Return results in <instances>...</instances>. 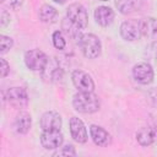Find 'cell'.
Wrapping results in <instances>:
<instances>
[{
    "instance_id": "obj_12",
    "label": "cell",
    "mask_w": 157,
    "mask_h": 157,
    "mask_svg": "<svg viewBox=\"0 0 157 157\" xmlns=\"http://www.w3.org/2000/svg\"><path fill=\"white\" fill-rule=\"evenodd\" d=\"M39 124H40L42 130H60L63 120L58 112L48 110L42 114Z\"/></svg>"
},
{
    "instance_id": "obj_28",
    "label": "cell",
    "mask_w": 157,
    "mask_h": 157,
    "mask_svg": "<svg viewBox=\"0 0 157 157\" xmlns=\"http://www.w3.org/2000/svg\"><path fill=\"white\" fill-rule=\"evenodd\" d=\"M23 2V0H10V6L11 7H18L21 6Z\"/></svg>"
},
{
    "instance_id": "obj_10",
    "label": "cell",
    "mask_w": 157,
    "mask_h": 157,
    "mask_svg": "<svg viewBox=\"0 0 157 157\" xmlns=\"http://www.w3.org/2000/svg\"><path fill=\"white\" fill-rule=\"evenodd\" d=\"M69 129H70L71 137L76 142H78V144H86L87 142V140H88L87 129L80 118L71 117L69 120Z\"/></svg>"
},
{
    "instance_id": "obj_1",
    "label": "cell",
    "mask_w": 157,
    "mask_h": 157,
    "mask_svg": "<svg viewBox=\"0 0 157 157\" xmlns=\"http://www.w3.org/2000/svg\"><path fill=\"white\" fill-rule=\"evenodd\" d=\"M72 107L78 113L92 114L99 110L101 102L98 96L93 92H77L72 97Z\"/></svg>"
},
{
    "instance_id": "obj_26",
    "label": "cell",
    "mask_w": 157,
    "mask_h": 157,
    "mask_svg": "<svg viewBox=\"0 0 157 157\" xmlns=\"http://www.w3.org/2000/svg\"><path fill=\"white\" fill-rule=\"evenodd\" d=\"M0 64H1V67H0L1 77L4 78V77H6V76L9 75V72H10V64H9L4 58L0 59Z\"/></svg>"
},
{
    "instance_id": "obj_21",
    "label": "cell",
    "mask_w": 157,
    "mask_h": 157,
    "mask_svg": "<svg viewBox=\"0 0 157 157\" xmlns=\"http://www.w3.org/2000/svg\"><path fill=\"white\" fill-rule=\"evenodd\" d=\"M52 42H53V45L56 49H59V50H63L66 47V38H65V36H64V33L61 31L53 32V34H52Z\"/></svg>"
},
{
    "instance_id": "obj_25",
    "label": "cell",
    "mask_w": 157,
    "mask_h": 157,
    "mask_svg": "<svg viewBox=\"0 0 157 157\" xmlns=\"http://www.w3.org/2000/svg\"><path fill=\"white\" fill-rule=\"evenodd\" d=\"M147 99L152 107L157 108V88H150L147 91Z\"/></svg>"
},
{
    "instance_id": "obj_7",
    "label": "cell",
    "mask_w": 157,
    "mask_h": 157,
    "mask_svg": "<svg viewBox=\"0 0 157 157\" xmlns=\"http://www.w3.org/2000/svg\"><path fill=\"white\" fill-rule=\"evenodd\" d=\"M71 80L74 86L77 88L78 92H93L94 91V82L90 74L83 70H75L71 74Z\"/></svg>"
},
{
    "instance_id": "obj_15",
    "label": "cell",
    "mask_w": 157,
    "mask_h": 157,
    "mask_svg": "<svg viewBox=\"0 0 157 157\" xmlns=\"http://www.w3.org/2000/svg\"><path fill=\"white\" fill-rule=\"evenodd\" d=\"M140 28L141 36L147 39H157V18L155 17H144L140 20Z\"/></svg>"
},
{
    "instance_id": "obj_18",
    "label": "cell",
    "mask_w": 157,
    "mask_h": 157,
    "mask_svg": "<svg viewBox=\"0 0 157 157\" xmlns=\"http://www.w3.org/2000/svg\"><path fill=\"white\" fill-rule=\"evenodd\" d=\"M61 26H63V31H61V32L65 33V34H66L69 38H71L72 40L77 42V44H78L80 38H81V36H82V33H81V28H78L77 26H75L67 17L64 18Z\"/></svg>"
},
{
    "instance_id": "obj_17",
    "label": "cell",
    "mask_w": 157,
    "mask_h": 157,
    "mask_svg": "<svg viewBox=\"0 0 157 157\" xmlns=\"http://www.w3.org/2000/svg\"><path fill=\"white\" fill-rule=\"evenodd\" d=\"M31 126H32V117L28 112H20L16 118H15V121H13V128H15V131L17 134H27L29 130H31Z\"/></svg>"
},
{
    "instance_id": "obj_8",
    "label": "cell",
    "mask_w": 157,
    "mask_h": 157,
    "mask_svg": "<svg viewBox=\"0 0 157 157\" xmlns=\"http://www.w3.org/2000/svg\"><path fill=\"white\" fill-rule=\"evenodd\" d=\"M64 142V135L60 130H43L40 134V145L44 150H58Z\"/></svg>"
},
{
    "instance_id": "obj_30",
    "label": "cell",
    "mask_w": 157,
    "mask_h": 157,
    "mask_svg": "<svg viewBox=\"0 0 157 157\" xmlns=\"http://www.w3.org/2000/svg\"><path fill=\"white\" fill-rule=\"evenodd\" d=\"M101 1H108V0H101Z\"/></svg>"
},
{
    "instance_id": "obj_19",
    "label": "cell",
    "mask_w": 157,
    "mask_h": 157,
    "mask_svg": "<svg viewBox=\"0 0 157 157\" xmlns=\"http://www.w3.org/2000/svg\"><path fill=\"white\" fill-rule=\"evenodd\" d=\"M118 11L123 15H129L140 7V0H114Z\"/></svg>"
},
{
    "instance_id": "obj_29",
    "label": "cell",
    "mask_w": 157,
    "mask_h": 157,
    "mask_svg": "<svg viewBox=\"0 0 157 157\" xmlns=\"http://www.w3.org/2000/svg\"><path fill=\"white\" fill-rule=\"evenodd\" d=\"M53 1H54V2H56V4H60V5H61V4H64L66 0H53Z\"/></svg>"
},
{
    "instance_id": "obj_4",
    "label": "cell",
    "mask_w": 157,
    "mask_h": 157,
    "mask_svg": "<svg viewBox=\"0 0 157 157\" xmlns=\"http://www.w3.org/2000/svg\"><path fill=\"white\" fill-rule=\"evenodd\" d=\"M66 17L78 28L83 29L88 25V13L83 5L80 2H72L66 9Z\"/></svg>"
},
{
    "instance_id": "obj_14",
    "label": "cell",
    "mask_w": 157,
    "mask_h": 157,
    "mask_svg": "<svg viewBox=\"0 0 157 157\" xmlns=\"http://www.w3.org/2000/svg\"><path fill=\"white\" fill-rule=\"evenodd\" d=\"M136 141L145 147L157 144V128L156 126L141 128L136 132Z\"/></svg>"
},
{
    "instance_id": "obj_6",
    "label": "cell",
    "mask_w": 157,
    "mask_h": 157,
    "mask_svg": "<svg viewBox=\"0 0 157 157\" xmlns=\"http://www.w3.org/2000/svg\"><path fill=\"white\" fill-rule=\"evenodd\" d=\"M6 99L16 109H23L28 105V94L23 87H10L6 91Z\"/></svg>"
},
{
    "instance_id": "obj_9",
    "label": "cell",
    "mask_w": 157,
    "mask_h": 157,
    "mask_svg": "<svg viewBox=\"0 0 157 157\" xmlns=\"http://www.w3.org/2000/svg\"><path fill=\"white\" fill-rule=\"evenodd\" d=\"M120 36L126 42L139 40L141 37L140 21L137 20H126L120 25Z\"/></svg>"
},
{
    "instance_id": "obj_23",
    "label": "cell",
    "mask_w": 157,
    "mask_h": 157,
    "mask_svg": "<svg viewBox=\"0 0 157 157\" xmlns=\"http://www.w3.org/2000/svg\"><path fill=\"white\" fill-rule=\"evenodd\" d=\"M53 156H76V151L72 145H65V146L61 145L53 153Z\"/></svg>"
},
{
    "instance_id": "obj_22",
    "label": "cell",
    "mask_w": 157,
    "mask_h": 157,
    "mask_svg": "<svg viewBox=\"0 0 157 157\" xmlns=\"http://www.w3.org/2000/svg\"><path fill=\"white\" fill-rule=\"evenodd\" d=\"M13 45V40L11 37L9 36H5V34H1L0 36V53L1 54H5L7 53Z\"/></svg>"
},
{
    "instance_id": "obj_27",
    "label": "cell",
    "mask_w": 157,
    "mask_h": 157,
    "mask_svg": "<svg viewBox=\"0 0 157 157\" xmlns=\"http://www.w3.org/2000/svg\"><path fill=\"white\" fill-rule=\"evenodd\" d=\"M9 22H10V13H7L6 10H2L1 11V27H6Z\"/></svg>"
},
{
    "instance_id": "obj_20",
    "label": "cell",
    "mask_w": 157,
    "mask_h": 157,
    "mask_svg": "<svg viewBox=\"0 0 157 157\" xmlns=\"http://www.w3.org/2000/svg\"><path fill=\"white\" fill-rule=\"evenodd\" d=\"M58 15V11L54 6L52 5H48V4H44L40 6L39 9V12H38V16H39V20L44 23H48V22H52Z\"/></svg>"
},
{
    "instance_id": "obj_24",
    "label": "cell",
    "mask_w": 157,
    "mask_h": 157,
    "mask_svg": "<svg viewBox=\"0 0 157 157\" xmlns=\"http://www.w3.org/2000/svg\"><path fill=\"white\" fill-rule=\"evenodd\" d=\"M148 56H150V60L153 61L155 65H157V40H153L150 45H148Z\"/></svg>"
},
{
    "instance_id": "obj_5",
    "label": "cell",
    "mask_w": 157,
    "mask_h": 157,
    "mask_svg": "<svg viewBox=\"0 0 157 157\" xmlns=\"http://www.w3.org/2000/svg\"><path fill=\"white\" fill-rule=\"evenodd\" d=\"M132 77L140 85H150L155 78V71L150 63L141 61L132 66Z\"/></svg>"
},
{
    "instance_id": "obj_2",
    "label": "cell",
    "mask_w": 157,
    "mask_h": 157,
    "mask_svg": "<svg viewBox=\"0 0 157 157\" xmlns=\"http://www.w3.org/2000/svg\"><path fill=\"white\" fill-rule=\"evenodd\" d=\"M78 47L87 59H96L101 55L102 43L99 38L93 33H83L80 38Z\"/></svg>"
},
{
    "instance_id": "obj_11",
    "label": "cell",
    "mask_w": 157,
    "mask_h": 157,
    "mask_svg": "<svg viewBox=\"0 0 157 157\" xmlns=\"http://www.w3.org/2000/svg\"><path fill=\"white\" fill-rule=\"evenodd\" d=\"M90 135L92 141L99 147H107L112 142V135L101 125H90Z\"/></svg>"
},
{
    "instance_id": "obj_16",
    "label": "cell",
    "mask_w": 157,
    "mask_h": 157,
    "mask_svg": "<svg viewBox=\"0 0 157 157\" xmlns=\"http://www.w3.org/2000/svg\"><path fill=\"white\" fill-rule=\"evenodd\" d=\"M94 20L96 22L102 27H108L114 21L115 13L114 11L108 6H98L94 10Z\"/></svg>"
},
{
    "instance_id": "obj_3",
    "label": "cell",
    "mask_w": 157,
    "mask_h": 157,
    "mask_svg": "<svg viewBox=\"0 0 157 157\" xmlns=\"http://www.w3.org/2000/svg\"><path fill=\"white\" fill-rule=\"evenodd\" d=\"M49 61L48 55L39 49H29L25 53V64L31 71L42 72Z\"/></svg>"
},
{
    "instance_id": "obj_13",
    "label": "cell",
    "mask_w": 157,
    "mask_h": 157,
    "mask_svg": "<svg viewBox=\"0 0 157 157\" xmlns=\"http://www.w3.org/2000/svg\"><path fill=\"white\" fill-rule=\"evenodd\" d=\"M63 75H64L63 69L60 67L59 63L54 59H49L47 66L42 71L43 78L48 82H59L63 78Z\"/></svg>"
}]
</instances>
